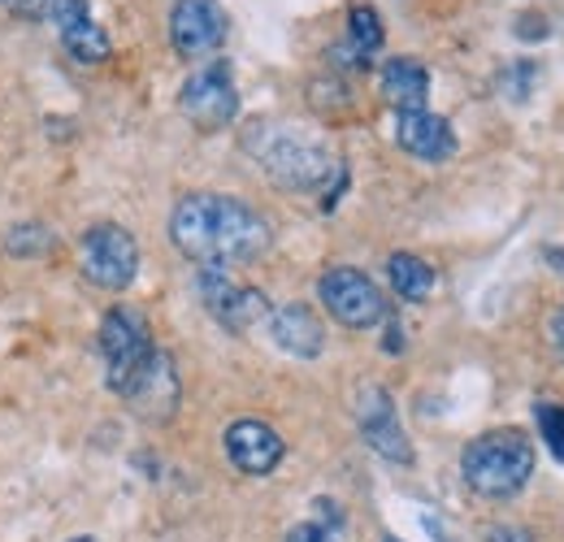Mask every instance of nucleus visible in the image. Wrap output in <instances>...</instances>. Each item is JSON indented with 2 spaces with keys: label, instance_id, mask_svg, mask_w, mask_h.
<instances>
[{
  "label": "nucleus",
  "instance_id": "39448f33",
  "mask_svg": "<svg viewBox=\"0 0 564 542\" xmlns=\"http://www.w3.org/2000/svg\"><path fill=\"white\" fill-rule=\"evenodd\" d=\"M317 300L348 330H373V326H382L391 317V304H387L382 286L365 270H356V265H330L322 273Z\"/></svg>",
  "mask_w": 564,
  "mask_h": 542
},
{
  "label": "nucleus",
  "instance_id": "aec40b11",
  "mask_svg": "<svg viewBox=\"0 0 564 542\" xmlns=\"http://www.w3.org/2000/svg\"><path fill=\"white\" fill-rule=\"evenodd\" d=\"M57 248V235L44 226V221H22L4 235V252L9 257H44Z\"/></svg>",
  "mask_w": 564,
  "mask_h": 542
},
{
  "label": "nucleus",
  "instance_id": "4468645a",
  "mask_svg": "<svg viewBox=\"0 0 564 542\" xmlns=\"http://www.w3.org/2000/svg\"><path fill=\"white\" fill-rule=\"evenodd\" d=\"M395 143L417 156V161H447L456 152V131L447 118L430 113V109H413V113H395Z\"/></svg>",
  "mask_w": 564,
  "mask_h": 542
},
{
  "label": "nucleus",
  "instance_id": "cd10ccee",
  "mask_svg": "<svg viewBox=\"0 0 564 542\" xmlns=\"http://www.w3.org/2000/svg\"><path fill=\"white\" fill-rule=\"evenodd\" d=\"M543 261H547L552 270H561V273H564V248H543Z\"/></svg>",
  "mask_w": 564,
  "mask_h": 542
},
{
  "label": "nucleus",
  "instance_id": "ddd939ff",
  "mask_svg": "<svg viewBox=\"0 0 564 542\" xmlns=\"http://www.w3.org/2000/svg\"><path fill=\"white\" fill-rule=\"evenodd\" d=\"M265 322H270V339L279 343L286 356H300V360L322 356V347H326V326H322V317H317L308 304L291 300V304H282V308H270Z\"/></svg>",
  "mask_w": 564,
  "mask_h": 542
},
{
  "label": "nucleus",
  "instance_id": "7ed1b4c3",
  "mask_svg": "<svg viewBox=\"0 0 564 542\" xmlns=\"http://www.w3.org/2000/svg\"><path fill=\"white\" fill-rule=\"evenodd\" d=\"M248 152L282 192H317L339 170V161L317 139H308L295 127H252Z\"/></svg>",
  "mask_w": 564,
  "mask_h": 542
},
{
  "label": "nucleus",
  "instance_id": "c756f323",
  "mask_svg": "<svg viewBox=\"0 0 564 542\" xmlns=\"http://www.w3.org/2000/svg\"><path fill=\"white\" fill-rule=\"evenodd\" d=\"M74 542H91V539H74Z\"/></svg>",
  "mask_w": 564,
  "mask_h": 542
},
{
  "label": "nucleus",
  "instance_id": "dca6fc26",
  "mask_svg": "<svg viewBox=\"0 0 564 542\" xmlns=\"http://www.w3.org/2000/svg\"><path fill=\"white\" fill-rule=\"evenodd\" d=\"M387 278H391V291L400 300H409V304H422L434 291V270L425 265L422 257H413V252H395L387 261Z\"/></svg>",
  "mask_w": 564,
  "mask_h": 542
},
{
  "label": "nucleus",
  "instance_id": "20e7f679",
  "mask_svg": "<svg viewBox=\"0 0 564 542\" xmlns=\"http://www.w3.org/2000/svg\"><path fill=\"white\" fill-rule=\"evenodd\" d=\"M78 270L100 291H127L135 282V273H140L135 235L127 226H113V221L87 226L83 239H78Z\"/></svg>",
  "mask_w": 564,
  "mask_h": 542
},
{
  "label": "nucleus",
  "instance_id": "f3484780",
  "mask_svg": "<svg viewBox=\"0 0 564 542\" xmlns=\"http://www.w3.org/2000/svg\"><path fill=\"white\" fill-rule=\"evenodd\" d=\"M382 40H387V31H382L378 9H373V4H352V9H348V48H352L360 62L373 66Z\"/></svg>",
  "mask_w": 564,
  "mask_h": 542
},
{
  "label": "nucleus",
  "instance_id": "4be33fe9",
  "mask_svg": "<svg viewBox=\"0 0 564 542\" xmlns=\"http://www.w3.org/2000/svg\"><path fill=\"white\" fill-rule=\"evenodd\" d=\"M87 18H91L87 0H48V22L57 26V35L78 26V22H87Z\"/></svg>",
  "mask_w": 564,
  "mask_h": 542
},
{
  "label": "nucleus",
  "instance_id": "6e6552de",
  "mask_svg": "<svg viewBox=\"0 0 564 542\" xmlns=\"http://www.w3.org/2000/svg\"><path fill=\"white\" fill-rule=\"evenodd\" d=\"M196 291H200L205 308H209L213 317H217L230 335H248L257 322H265V317H270V300H265V291L235 282L230 270L200 265V270H196Z\"/></svg>",
  "mask_w": 564,
  "mask_h": 542
},
{
  "label": "nucleus",
  "instance_id": "bb28decb",
  "mask_svg": "<svg viewBox=\"0 0 564 542\" xmlns=\"http://www.w3.org/2000/svg\"><path fill=\"white\" fill-rule=\"evenodd\" d=\"M387 351H404V326L400 322L387 326Z\"/></svg>",
  "mask_w": 564,
  "mask_h": 542
},
{
  "label": "nucleus",
  "instance_id": "1a4fd4ad",
  "mask_svg": "<svg viewBox=\"0 0 564 542\" xmlns=\"http://www.w3.org/2000/svg\"><path fill=\"white\" fill-rule=\"evenodd\" d=\"M122 400H127L131 412H135L140 421H148V425H165V421H174L178 400H183V382H178V365H174V356L156 347V351L143 360L140 373L127 382Z\"/></svg>",
  "mask_w": 564,
  "mask_h": 542
},
{
  "label": "nucleus",
  "instance_id": "393cba45",
  "mask_svg": "<svg viewBox=\"0 0 564 542\" xmlns=\"http://www.w3.org/2000/svg\"><path fill=\"white\" fill-rule=\"evenodd\" d=\"M547 343H552V351L564 360V304H556L552 317H547Z\"/></svg>",
  "mask_w": 564,
  "mask_h": 542
},
{
  "label": "nucleus",
  "instance_id": "9d476101",
  "mask_svg": "<svg viewBox=\"0 0 564 542\" xmlns=\"http://www.w3.org/2000/svg\"><path fill=\"white\" fill-rule=\"evenodd\" d=\"M230 18L221 0H174L170 9V44L183 62H200L226 44Z\"/></svg>",
  "mask_w": 564,
  "mask_h": 542
},
{
  "label": "nucleus",
  "instance_id": "9b49d317",
  "mask_svg": "<svg viewBox=\"0 0 564 542\" xmlns=\"http://www.w3.org/2000/svg\"><path fill=\"white\" fill-rule=\"evenodd\" d=\"M356 421H360V434H365V443L382 456V460H391V465H413V443H409V434H404V425H400V416H395V400H391V391L387 387H360V395H356Z\"/></svg>",
  "mask_w": 564,
  "mask_h": 542
},
{
  "label": "nucleus",
  "instance_id": "a878e982",
  "mask_svg": "<svg viewBox=\"0 0 564 542\" xmlns=\"http://www.w3.org/2000/svg\"><path fill=\"white\" fill-rule=\"evenodd\" d=\"M487 542H534V534L525 525H495L487 530Z\"/></svg>",
  "mask_w": 564,
  "mask_h": 542
},
{
  "label": "nucleus",
  "instance_id": "2eb2a0df",
  "mask_svg": "<svg viewBox=\"0 0 564 542\" xmlns=\"http://www.w3.org/2000/svg\"><path fill=\"white\" fill-rule=\"evenodd\" d=\"M378 83H382V96L395 105V113L425 109L430 100V69L417 57H391L378 74Z\"/></svg>",
  "mask_w": 564,
  "mask_h": 542
},
{
  "label": "nucleus",
  "instance_id": "5701e85b",
  "mask_svg": "<svg viewBox=\"0 0 564 542\" xmlns=\"http://www.w3.org/2000/svg\"><path fill=\"white\" fill-rule=\"evenodd\" d=\"M9 13H18V18H26V22H35V18H44L48 13V0H0Z\"/></svg>",
  "mask_w": 564,
  "mask_h": 542
},
{
  "label": "nucleus",
  "instance_id": "412c9836",
  "mask_svg": "<svg viewBox=\"0 0 564 542\" xmlns=\"http://www.w3.org/2000/svg\"><path fill=\"white\" fill-rule=\"evenodd\" d=\"M534 416H539V430H543L552 456L564 460V404H539L534 408Z\"/></svg>",
  "mask_w": 564,
  "mask_h": 542
},
{
  "label": "nucleus",
  "instance_id": "6ab92c4d",
  "mask_svg": "<svg viewBox=\"0 0 564 542\" xmlns=\"http://www.w3.org/2000/svg\"><path fill=\"white\" fill-rule=\"evenodd\" d=\"M313 508H317V517L304 521V525H295V530L286 534V542H344V530H348L344 508L330 503V499H317Z\"/></svg>",
  "mask_w": 564,
  "mask_h": 542
},
{
  "label": "nucleus",
  "instance_id": "0eeeda50",
  "mask_svg": "<svg viewBox=\"0 0 564 542\" xmlns=\"http://www.w3.org/2000/svg\"><path fill=\"white\" fill-rule=\"evenodd\" d=\"M178 109L205 136L226 131L239 118V87L230 62H205L200 69H192V78L178 91Z\"/></svg>",
  "mask_w": 564,
  "mask_h": 542
},
{
  "label": "nucleus",
  "instance_id": "f257e3e1",
  "mask_svg": "<svg viewBox=\"0 0 564 542\" xmlns=\"http://www.w3.org/2000/svg\"><path fill=\"white\" fill-rule=\"evenodd\" d=\"M170 239L187 261L230 270V265L257 261L270 248L274 230L252 204H243L239 196L192 192L170 213Z\"/></svg>",
  "mask_w": 564,
  "mask_h": 542
},
{
  "label": "nucleus",
  "instance_id": "c85d7f7f",
  "mask_svg": "<svg viewBox=\"0 0 564 542\" xmlns=\"http://www.w3.org/2000/svg\"><path fill=\"white\" fill-rule=\"evenodd\" d=\"M382 542H400V539H395V534H387V539H382Z\"/></svg>",
  "mask_w": 564,
  "mask_h": 542
},
{
  "label": "nucleus",
  "instance_id": "a211bd4d",
  "mask_svg": "<svg viewBox=\"0 0 564 542\" xmlns=\"http://www.w3.org/2000/svg\"><path fill=\"white\" fill-rule=\"evenodd\" d=\"M62 48L70 53L78 66H100V62H109V35H105V26H96V18H87V22H78L70 31H62Z\"/></svg>",
  "mask_w": 564,
  "mask_h": 542
},
{
  "label": "nucleus",
  "instance_id": "f8f14e48",
  "mask_svg": "<svg viewBox=\"0 0 564 542\" xmlns=\"http://www.w3.org/2000/svg\"><path fill=\"white\" fill-rule=\"evenodd\" d=\"M226 456H230V465L239 469V474L248 477H265L279 469L282 452H286V443H282V434L274 425H265V421H252V416H243V421H235L230 430H226Z\"/></svg>",
  "mask_w": 564,
  "mask_h": 542
},
{
  "label": "nucleus",
  "instance_id": "423d86ee",
  "mask_svg": "<svg viewBox=\"0 0 564 542\" xmlns=\"http://www.w3.org/2000/svg\"><path fill=\"white\" fill-rule=\"evenodd\" d=\"M100 356H105V369H109V391L122 395L127 382L143 369V360L156 351L152 330H148V317L131 304H118L105 313L100 322Z\"/></svg>",
  "mask_w": 564,
  "mask_h": 542
},
{
  "label": "nucleus",
  "instance_id": "b1692460",
  "mask_svg": "<svg viewBox=\"0 0 564 542\" xmlns=\"http://www.w3.org/2000/svg\"><path fill=\"white\" fill-rule=\"evenodd\" d=\"M517 35H521V40H543V35H547L543 13H521V18H517Z\"/></svg>",
  "mask_w": 564,
  "mask_h": 542
},
{
  "label": "nucleus",
  "instance_id": "f03ea898",
  "mask_svg": "<svg viewBox=\"0 0 564 542\" xmlns=\"http://www.w3.org/2000/svg\"><path fill=\"white\" fill-rule=\"evenodd\" d=\"M460 477L482 499H512L534 477V443H530V434L517 430V425L478 434L460 452Z\"/></svg>",
  "mask_w": 564,
  "mask_h": 542
}]
</instances>
